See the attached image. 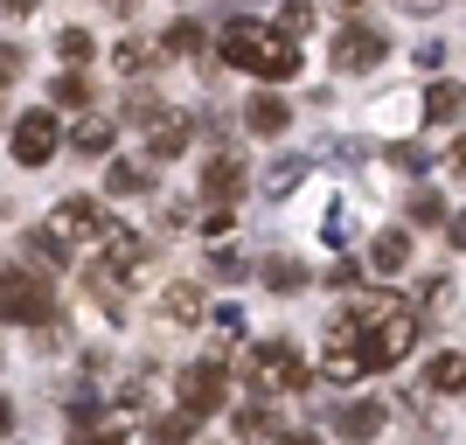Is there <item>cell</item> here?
Listing matches in <instances>:
<instances>
[{"label":"cell","instance_id":"obj_13","mask_svg":"<svg viewBox=\"0 0 466 445\" xmlns=\"http://www.w3.org/2000/svg\"><path fill=\"white\" fill-rule=\"evenodd\" d=\"M244 126H251L258 139H279L292 126V105H286V97H272V91H258L251 105H244Z\"/></svg>","mask_w":466,"mask_h":445},{"label":"cell","instance_id":"obj_6","mask_svg":"<svg viewBox=\"0 0 466 445\" xmlns=\"http://www.w3.org/2000/svg\"><path fill=\"white\" fill-rule=\"evenodd\" d=\"M56 147H63V126L49 118V105H42V112H21V118H15V139H7V154H15L21 167H49V160H56Z\"/></svg>","mask_w":466,"mask_h":445},{"label":"cell","instance_id":"obj_42","mask_svg":"<svg viewBox=\"0 0 466 445\" xmlns=\"http://www.w3.org/2000/svg\"><path fill=\"white\" fill-rule=\"evenodd\" d=\"M0 15H7V21H21V15H35V0H0Z\"/></svg>","mask_w":466,"mask_h":445},{"label":"cell","instance_id":"obj_26","mask_svg":"<svg viewBox=\"0 0 466 445\" xmlns=\"http://www.w3.org/2000/svg\"><path fill=\"white\" fill-rule=\"evenodd\" d=\"M28 258H35L42 271H63V258H70V244H63V237H49V230H35V237H28Z\"/></svg>","mask_w":466,"mask_h":445},{"label":"cell","instance_id":"obj_7","mask_svg":"<svg viewBox=\"0 0 466 445\" xmlns=\"http://www.w3.org/2000/svg\"><path fill=\"white\" fill-rule=\"evenodd\" d=\"M390 56V35L383 28H362V21H349L341 35H334V63L349 70V77H362V70H376V63Z\"/></svg>","mask_w":466,"mask_h":445},{"label":"cell","instance_id":"obj_3","mask_svg":"<svg viewBox=\"0 0 466 445\" xmlns=\"http://www.w3.org/2000/svg\"><path fill=\"white\" fill-rule=\"evenodd\" d=\"M244 376H251L258 397H265V389H272V397H299V389H307V369H299L292 341H258V349H251V369H244Z\"/></svg>","mask_w":466,"mask_h":445},{"label":"cell","instance_id":"obj_30","mask_svg":"<svg viewBox=\"0 0 466 445\" xmlns=\"http://www.w3.org/2000/svg\"><path fill=\"white\" fill-rule=\"evenodd\" d=\"M209 328H216V355H223V349H237V334H244V313H237V307H216Z\"/></svg>","mask_w":466,"mask_h":445},{"label":"cell","instance_id":"obj_2","mask_svg":"<svg viewBox=\"0 0 466 445\" xmlns=\"http://www.w3.org/2000/svg\"><path fill=\"white\" fill-rule=\"evenodd\" d=\"M362 313V362L370 369H397L410 349H418V313L404 307V299H370V307H355Z\"/></svg>","mask_w":466,"mask_h":445},{"label":"cell","instance_id":"obj_16","mask_svg":"<svg viewBox=\"0 0 466 445\" xmlns=\"http://www.w3.org/2000/svg\"><path fill=\"white\" fill-rule=\"evenodd\" d=\"M425 118H431V126H452V118H466V91H460L452 77H439V84L425 91Z\"/></svg>","mask_w":466,"mask_h":445},{"label":"cell","instance_id":"obj_34","mask_svg":"<svg viewBox=\"0 0 466 445\" xmlns=\"http://www.w3.org/2000/svg\"><path fill=\"white\" fill-rule=\"evenodd\" d=\"M230 230H237V223H230V209L216 202V216H202V237H209V251H216V244H230Z\"/></svg>","mask_w":466,"mask_h":445},{"label":"cell","instance_id":"obj_24","mask_svg":"<svg viewBox=\"0 0 466 445\" xmlns=\"http://www.w3.org/2000/svg\"><path fill=\"white\" fill-rule=\"evenodd\" d=\"M105 188L112 195H147V167H139V160H112V167H105Z\"/></svg>","mask_w":466,"mask_h":445},{"label":"cell","instance_id":"obj_1","mask_svg":"<svg viewBox=\"0 0 466 445\" xmlns=\"http://www.w3.org/2000/svg\"><path fill=\"white\" fill-rule=\"evenodd\" d=\"M216 49H223V63H237V70H251V77H265V84H292L299 77V42L279 35V28H265V21H251V15L223 21Z\"/></svg>","mask_w":466,"mask_h":445},{"label":"cell","instance_id":"obj_36","mask_svg":"<svg viewBox=\"0 0 466 445\" xmlns=\"http://www.w3.org/2000/svg\"><path fill=\"white\" fill-rule=\"evenodd\" d=\"M70 445H126V431H118V425H84Z\"/></svg>","mask_w":466,"mask_h":445},{"label":"cell","instance_id":"obj_44","mask_svg":"<svg viewBox=\"0 0 466 445\" xmlns=\"http://www.w3.org/2000/svg\"><path fill=\"white\" fill-rule=\"evenodd\" d=\"M97 7H105V15H133V0H97Z\"/></svg>","mask_w":466,"mask_h":445},{"label":"cell","instance_id":"obj_15","mask_svg":"<svg viewBox=\"0 0 466 445\" xmlns=\"http://www.w3.org/2000/svg\"><path fill=\"white\" fill-rule=\"evenodd\" d=\"M147 147H154V160H175L181 147H188V118H181V112H160L154 126H147Z\"/></svg>","mask_w":466,"mask_h":445},{"label":"cell","instance_id":"obj_23","mask_svg":"<svg viewBox=\"0 0 466 445\" xmlns=\"http://www.w3.org/2000/svg\"><path fill=\"white\" fill-rule=\"evenodd\" d=\"M160 56V42H139V35H126V42H118V49H112V63H118V70H126V77H139V70H147V63H154Z\"/></svg>","mask_w":466,"mask_h":445},{"label":"cell","instance_id":"obj_45","mask_svg":"<svg viewBox=\"0 0 466 445\" xmlns=\"http://www.w3.org/2000/svg\"><path fill=\"white\" fill-rule=\"evenodd\" d=\"M404 7H410V15H431V7H439V0H404Z\"/></svg>","mask_w":466,"mask_h":445},{"label":"cell","instance_id":"obj_28","mask_svg":"<svg viewBox=\"0 0 466 445\" xmlns=\"http://www.w3.org/2000/svg\"><path fill=\"white\" fill-rule=\"evenodd\" d=\"M230 425H237V439H265V431H272V404H244Z\"/></svg>","mask_w":466,"mask_h":445},{"label":"cell","instance_id":"obj_29","mask_svg":"<svg viewBox=\"0 0 466 445\" xmlns=\"http://www.w3.org/2000/svg\"><path fill=\"white\" fill-rule=\"evenodd\" d=\"M56 56H63V63H91V56H97V42L84 35V28H63V35H56Z\"/></svg>","mask_w":466,"mask_h":445},{"label":"cell","instance_id":"obj_19","mask_svg":"<svg viewBox=\"0 0 466 445\" xmlns=\"http://www.w3.org/2000/svg\"><path fill=\"white\" fill-rule=\"evenodd\" d=\"M265 286H272L279 299H292V292H307V265H299V258H265Z\"/></svg>","mask_w":466,"mask_h":445},{"label":"cell","instance_id":"obj_11","mask_svg":"<svg viewBox=\"0 0 466 445\" xmlns=\"http://www.w3.org/2000/svg\"><path fill=\"white\" fill-rule=\"evenodd\" d=\"M237 188H244V160H237L230 147H216L209 167H202V195H209V202H230Z\"/></svg>","mask_w":466,"mask_h":445},{"label":"cell","instance_id":"obj_32","mask_svg":"<svg viewBox=\"0 0 466 445\" xmlns=\"http://www.w3.org/2000/svg\"><path fill=\"white\" fill-rule=\"evenodd\" d=\"M410 223H446V202H439L431 188H418L410 195Z\"/></svg>","mask_w":466,"mask_h":445},{"label":"cell","instance_id":"obj_14","mask_svg":"<svg viewBox=\"0 0 466 445\" xmlns=\"http://www.w3.org/2000/svg\"><path fill=\"white\" fill-rule=\"evenodd\" d=\"M112 139H118V118L91 112V118H84V126H77V133H70V147H77L84 160H105V154H112Z\"/></svg>","mask_w":466,"mask_h":445},{"label":"cell","instance_id":"obj_20","mask_svg":"<svg viewBox=\"0 0 466 445\" xmlns=\"http://www.w3.org/2000/svg\"><path fill=\"white\" fill-rule=\"evenodd\" d=\"M195 425H202V418H188V410H167V418H154V425H147V445H188Z\"/></svg>","mask_w":466,"mask_h":445},{"label":"cell","instance_id":"obj_41","mask_svg":"<svg viewBox=\"0 0 466 445\" xmlns=\"http://www.w3.org/2000/svg\"><path fill=\"white\" fill-rule=\"evenodd\" d=\"M446 175H460V181H466V139H452V154H446Z\"/></svg>","mask_w":466,"mask_h":445},{"label":"cell","instance_id":"obj_4","mask_svg":"<svg viewBox=\"0 0 466 445\" xmlns=\"http://www.w3.org/2000/svg\"><path fill=\"white\" fill-rule=\"evenodd\" d=\"M175 389H181V410H188V418H216V410H223V397H230L223 355H209V362H188Z\"/></svg>","mask_w":466,"mask_h":445},{"label":"cell","instance_id":"obj_22","mask_svg":"<svg viewBox=\"0 0 466 445\" xmlns=\"http://www.w3.org/2000/svg\"><path fill=\"white\" fill-rule=\"evenodd\" d=\"M362 369H370V362H362V349H334V341H328V362H320V376H328V383H355Z\"/></svg>","mask_w":466,"mask_h":445},{"label":"cell","instance_id":"obj_35","mask_svg":"<svg viewBox=\"0 0 466 445\" xmlns=\"http://www.w3.org/2000/svg\"><path fill=\"white\" fill-rule=\"evenodd\" d=\"M21 70H28V56H21L15 42H0V91H7V84H15Z\"/></svg>","mask_w":466,"mask_h":445},{"label":"cell","instance_id":"obj_5","mask_svg":"<svg viewBox=\"0 0 466 445\" xmlns=\"http://www.w3.org/2000/svg\"><path fill=\"white\" fill-rule=\"evenodd\" d=\"M0 320H15V328H42L49 320V286L35 271H0Z\"/></svg>","mask_w":466,"mask_h":445},{"label":"cell","instance_id":"obj_27","mask_svg":"<svg viewBox=\"0 0 466 445\" xmlns=\"http://www.w3.org/2000/svg\"><path fill=\"white\" fill-rule=\"evenodd\" d=\"M49 105H91V77H84V70L56 77V84H49Z\"/></svg>","mask_w":466,"mask_h":445},{"label":"cell","instance_id":"obj_39","mask_svg":"<svg viewBox=\"0 0 466 445\" xmlns=\"http://www.w3.org/2000/svg\"><path fill=\"white\" fill-rule=\"evenodd\" d=\"M112 404H118V418H133V410L147 404V383H126V389H118V397H112Z\"/></svg>","mask_w":466,"mask_h":445},{"label":"cell","instance_id":"obj_33","mask_svg":"<svg viewBox=\"0 0 466 445\" xmlns=\"http://www.w3.org/2000/svg\"><path fill=\"white\" fill-rule=\"evenodd\" d=\"M390 167H404V175H425L431 154H425V147H390Z\"/></svg>","mask_w":466,"mask_h":445},{"label":"cell","instance_id":"obj_43","mask_svg":"<svg viewBox=\"0 0 466 445\" xmlns=\"http://www.w3.org/2000/svg\"><path fill=\"white\" fill-rule=\"evenodd\" d=\"M279 445H320L313 431H279Z\"/></svg>","mask_w":466,"mask_h":445},{"label":"cell","instance_id":"obj_8","mask_svg":"<svg viewBox=\"0 0 466 445\" xmlns=\"http://www.w3.org/2000/svg\"><path fill=\"white\" fill-rule=\"evenodd\" d=\"M49 230H56L63 244H84V237H105V230H112V216L97 209L91 195H70V202H56V209H49Z\"/></svg>","mask_w":466,"mask_h":445},{"label":"cell","instance_id":"obj_31","mask_svg":"<svg viewBox=\"0 0 466 445\" xmlns=\"http://www.w3.org/2000/svg\"><path fill=\"white\" fill-rule=\"evenodd\" d=\"M299 175H307V160H279L272 175H265V195H292V188H299Z\"/></svg>","mask_w":466,"mask_h":445},{"label":"cell","instance_id":"obj_10","mask_svg":"<svg viewBox=\"0 0 466 445\" xmlns=\"http://www.w3.org/2000/svg\"><path fill=\"white\" fill-rule=\"evenodd\" d=\"M334 431H341L349 445H370L376 431H383V404H376V397H355V404H341V410H334Z\"/></svg>","mask_w":466,"mask_h":445},{"label":"cell","instance_id":"obj_21","mask_svg":"<svg viewBox=\"0 0 466 445\" xmlns=\"http://www.w3.org/2000/svg\"><path fill=\"white\" fill-rule=\"evenodd\" d=\"M313 28H320V7H313V0H286V7H279V35H313Z\"/></svg>","mask_w":466,"mask_h":445},{"label":"cell","instance_id":"obj_38","mask_svg":"<svg viewBox=\"0 0 466 445\" xmlns=\"http://www.w3.org/2000/svg\"><path fill=\"white\" fill-rule=\"evenodd\" d=\"M320 244H349V216H341V209L320 216Z\"/></svg>","mask_w":466,"mask_h":445},{"label":"cell","instance_id":"obj_18","mask_svg":"<svg viewBox=\"0 0 466 445\" xmlns=\"http://www.w3.org/2000/svg\"><path fill=\"white\" fill-rule=\"evenodd\" d=\"M370 265H376V271H404V265H410V237H404V230H376Z\"/></svg>","mask_w":466,"mask_h":445},{"label":"cell","instance_id":"obj_17","mask_svg":"<svg viewBox=\"0 0 466 445\" xmlns=\"http://www.w3.org/2000/svg\"><path fill=\"white\" fill-rule=\"evenodd\" d=\"M425 389L460 397V389H466V355H431V362H425Z\"/></svg>","mask_w":466,"mask_h":445},{"label":"cell","instance_id":"obj_37","mask_svg":"<svg viewBox=\"0 0 466 445\" xmlns=\"http://www.w3.org/2000/svg\"><path fill=\"white\" fill-rule=\"evenodd\" d=\"M126 112H133V118H139V126H154V118H160V112H167V105H160V97H154V91H133V105H126Z\"/></svg>","mask_w":466,"mask_h":445},{"label":"cell","instance_id":"obj_40","mask_svg":"<svg viewBox=\"0 0 466 445\" xmlns=\"http://www.w3.org/2000/svg\"><path fill=\"white\" fill-rule=\"evenodd\" d=\"M446 244H452V251H466V209L446 216Z\"/></svg>","mask_w":466,"mask_h":445},{"label":"cell","instance_id":"obj_12","mask_svg":"<svg viewBox=\"0 0 466 445\" xmlns=\"http://www.w3.org/2000/svg\"><path fill=\"white\" fill-rule=\"evenodd\" d=\"M202 313H209V299H202V286H188V278L160 292V320H167V328H195Z\"/></svg>","mask_w":466,"mask_h":445},{"label":"cell","instance_id":"obj_9","mask_svg":"<svg viewBox=\"0 0 466 445\" xmlns=\"http://www.w3.org/2000/svg\"><path fill=\"white\" fill-rule=\"evenodd\" d=\"M105 265H112L118 278H139V271L154 265V237H139V230H126V223H112V230H105Z\"/></svg>","mask_w":466,"mask_h":445},{"label":"cell","instance_id":"obj_25","mask_svg":"<svg viewBox=\"0 0 466 445\" xmlns=\"http://www.w3.org/2000/svg\"><path fill=\"white\" fill-rule=\"evenodd\" d=\"M202 28H195V21H175V28H167V42H160V56H202Z\"/></svg>","mask_w":466,"mask_h":445},{"label":"cell","instance_id":"obj_46","mask_svg":"<svg viewBox=\"0 0 466 445\" xmlns=\"http://www.w3.org/2000/svg\"><path fill=\"white\" fill-rule=\"evenodd\" d=\"M7 425H15V404H0V431H7Z\"/></svg>","mask_w":466,"mask_h":445}]
</instances>
